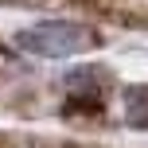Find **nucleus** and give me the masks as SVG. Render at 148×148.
Segmentation results:
<instances>
[{
    "label": "nucleus",
    "instance_id": "nucleus-1",
    "mask_svg": "<svg viewBox=\"0 0 148 148\" xmlns=\"http://www.w3.org/2000/svg\"><path fill=\"white\" fill-rule=\"evenodd\" d=\"M16 43L39 59H66V55H78L94 43V31L74 20H43L35 27H23Z\"/></svg>",
    "mask_w": 148,
    "mask_h": 148
}]
</instances>
